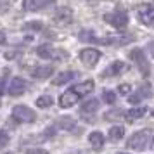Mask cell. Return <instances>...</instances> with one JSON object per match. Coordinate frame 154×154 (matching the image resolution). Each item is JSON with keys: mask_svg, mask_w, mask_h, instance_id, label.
Listing matches in <instances>:
<instances>
[{"mask_svg": "<svg viewBox=\"0 0 154 154\" xmlns=\"http://www.w3.org/2000/svg\"><path fill=\"white\" fill-rule=\"evenodd\" d=\"M152 144H154V142H152Z\"/></svg>", "mask_w": 154, "mask_h": 154, "instance_id": "34", "label": "cell"}, {"mask_svg": "<svg viewBox=\"0 0 154 154\" xmlns=\"http://www.w3.org/2000/svg\"><path fill=\"white\" fill-rule=\"evenodd\" d=\"M24 29H29V31H42L43 24L40 21H29L24 24Z\"/></svg>", "mask_w": 154, "mask_h": 154, "instance_id": "24", "label": "cell"}, {"mask_svg": "<svg viewBox=\"0 0 154 154\" xmlns=\"http://www.w3.org/2000/svg\"><path fill=\"white\" fill-rule=\"evenodd\" d=\"M29 73H31V76L36 78V80H45V78H49V76L54 75V68H52V66H35Z\"/></svg>", "mask_w": 154, "mask_h": 154, "instance_id": "13", "label": "cell"}, {"mask_svg": "<svg viewBox=\"0 0 154 154\" xmlns=\"http://www.w3.org/2000/svg\"><path fill=\"white\" fill-rule=\"evenodd\" d=\"M146 111H147V107H133V109H128V111L125 112V119L128 121V123H132V121H135V119H139V118H142L144 114H146Z\"/></svg>", "mask_w": 154, "mask_h": 154, "instance_id": "15", "label": "cell"}, {"mask_svg": "<svg viewBox=\"0 0 154 154\" xmlns=\"http://www.w3.org/2000/svg\"><path fill=\"white\" fill-rule=\"evenodd\" d=\"M88 142H90V146L95 149V151H100L102 147H104V135L100 132H92L88 135Z\"/></svg>", "mask_w": 154, "mask_h": 154, "instance_id": "17", "label": "cell"}, {"mask_svg": "<svg viewBox=\"0 0 154 154\" xmlns=\"http://www.w3.org/2000/svg\"><path fill=\"white\" fill-rule=\"evenodd\" d=\"M78 100H80V95H78L73 88H69V90H66L63 95L59 97V106L64 107V109H66V107H73Z\"/></svg>", "mask_w": 154, "mask_h": 154, "instance_id": "9", "label": "cell"}, {"mask_svg": "<svg viewBox=\"0 0 154 154\" xmlns=\"http://www.w3.org/2000/svg\"><path fill=\"white\" fill-rule=\"evenodd\" d=\"M7 144H9L7 132H5V130H0V149H2V147H5Z\"/></svg>", "mask_w": 154, "mask_h": 154, "instance_id": "26", "label": "cell"}, {"mask_svg": "<svg viewBox=\"0 0 154 154\" xmlns=\"http://www.w3.org/2000/svg\"><path fill=\"white\" fill-rule=\"evenodd\" d=\"M57 125L61 126V128H64V130H73L76 123H75V119L69 118V116H63V118L57 119Z\"/></svg>", "mask_w": 154, "mask_h": 154, "instance_id": "22", "label": "cell"}, {"mask_svg": "<svg viewBox=\"0 0 154 154\" xmlns=\"http://www.w3.org/2000/svg\"><path fill=\"white\" fill-rule=\"evenodd\" d=\"M100 52H99L97 49H92V47H87V49H83L82 52H80V61L85 64V66H88V68H92V66H95V64L99 63V59H100Z\"/></svg>", "mask_w": 154, "mask_h": 154, "instance_id": "5", "label": "cell"}, {"mask_svg": "<svg viewBox=\"0 0 154 154\" xmlns=\"http://www.w3.org/2000/svg\"><path fill=\"white\" fill-rule=\"evenodd\" d=\"M50 4H54V0H24L23 2V9L29 11V12H35V11L49 7Z\"/></svg>", "mask_w": 154, "mask_h": 154, "instance_id": "10", "label": "cell"}, {"mask_svg": "<svg viewBox=\"0 0 154 154\" xmlns=\"http://www.w3.org/2000/svg\"><path fill=\"white\" fill-rule=\"evenodd\" d=\"M151 94H152V90H151V85H149V83H142L139 87V90L128 97V102H130V104H137V102H140L142 99L151 97Z\"/></svg>", "mask_w": 154, "mask_h": 154, "instance_id": "8", "label": "cell"}, {"mask_svg": "<svg viewBox=\"0 0 154 154\" xmlns=\"http://www.w3.org/2000/svg\"><path fill=\"white\" fill-rule=\"evenodd\" d=\"M130 88H132L130 85H119V92H121V94H128Z\"/></svg>", "mask_w": 154, "mask_h": 154, "instance_id": "29", "label": "cell"}, {"mask_svg": "<svg viewBox=\"0 0 154 154\" xmlns=\"http://www.w3.org/2000/svg\"><path fill=\"white\" fill-rule=\"evenodd\" d=\"M152 118H154V111H152Z\"/></svg>", "mask_w": 154, "mask_h": 154, "instance_id": "33", "label": "cell"}, {"mask_svg": "<svg viewBox=\"0 0 154 154\" xmlns=\"http://www.w3.org/2000/svg\"><path fill=\"white\" fill-rule=\"evenodd\" d=\"M78 38L82 40V42H90V43H99V38L95 35H94V31L92 29H85V31H82L80 35H78Z\"/></svg>", "mask_w": 154, "mask_h": 154, "instance_id": "21", "label": "cell"}, {"mask_svg": "<svg viewBox=\"0 0 154 154\" xmlns=\"http://www.w3.org/2000/svg\"><path fill=\"white\" fill-rule=\"evenodd\" d=\"M73 21V11L68 7H61L56 11V14H54V23L57 24H68V23Z\"/></svg>", "mask_w": 154, "mask_h": 154, "instance_id": "11", "label": "cell"}, {"mask_svg": "<svg viewBox=\"0 0 154 154\" xmlns=\"http://www.w3.org/2000/svg\"><path fill=\"white\" fill-rule=\"evenodd\" d=\"M24 92H26V82L19 76L12 78L11 83H9V94H11V97H19Z\"/></svg>", "mask_w": 154, "mask_h": 154, "instance_id": "7", "label": "cell"}, {"mask_svg": "<svg viewBox=\"0 0 154 154\" xmlns=\"http://www.w3.org/2000/svg\"><path fill=\"white\" fill-rule=\"evenodd\" d=\"M54 102V99L50 97V95H42V97L36 99V106L40 107V109H45V107H50Z\"/></svg>", "mask_w": 154, "mask_h": 154, "instance_id": "23", "label": "cell"}, {"mask_svg": "<svg viewBox=\"0 0 154 154\" xmlns=\"http://www.w3.org/2000/svg\"><path fill=\"white\" fill-rule=\"evenodd\" d=\"M118 154H128V152H118Z\"/></svg>", "mask_w": 154, "mask_h": 154, "instance_id": "32", "label": "cell"}, {"mask_svg": "<svg viewBox=\"0 0 154 154\" xmlns=\"http://www.w3.org/2000/svg\"><path fill=\"white\" fill-rule=\"evenodd\" d=\"M130 59L137 64V68H139V71L142 73V76L147 78L151 75V64H149V61H147V57H146V54H144L142 49H133L132 52H130Z\"/></svg>", "mask_w": 154, "mask_h": 154, "instance_id": "1", "label": "cell"}, {"mask_svg": "<svg viewBox=\"0 0 154 154\" xmlns=\"http://www.w3.org/2000/svg\"><path fill=\"white\" fill-rule=\"evenodd\" d=\"M26 154H49L45 149H28Z\"/></svg>", "mask_w": 154, "mask_h": 154, "instance_id": "27", "label": "cell"}, {"mask_svg": "<svg viewBox=\"0 0 154 154\" xmlns=\"http://www.w3.org/2000/svg\"><path fill=\"white\" fill-rule=\"evenodd\" d=\"M12 118L17 121V123H33L36 119V114L35 111H31L28 106H16L14 109H12Z\"/></svg>", "mask_w": 154, "mask_h": 154, "instance_id": "2", "label": "cell"}, {"mask_svg": "<svg viewBox=\"0 0 154 154\" xmlns=\"http://www.w3.org/2000/svg\"><path fill=\"white\" fill-rule=\"evenodd\" d=\"M147 139H149V133L147 132H135L128 139L126 147L128 149H133V151H142V149L147 147Z\"/></svg>", "mask_w": 154, "mask_h": 154, "instance_id": "4", "label": "cell"}, {"mask_svg": "<svg viewBox=\"0 0 154 154\" xmlns=\"http://www.w3.org/2000/svg\"><path fill=\"white\" fill-rule=\"evenodd\" d=\"M123 135H125V128L121 125H114L109 128V139L112 142H118L119 139H123Z\"/></svg>", "mask_w": 154, "mask_h": 154, "instance_id": "20", "label": "cell"}, {"mask_svg": "<svg viewBox=\"0 0 154 154\" xmlns=\"http://www.w3.org/2000/svg\"><path fill=\"white\" fill-rule=\"evenodd\" d=\"M104 100L107 102V104H114V100H116V94L112 90H104Z\"/></svg>", "mask_w": 154, "mask_h": 154, "instance_id": "25", "label": "cell"}, {"mask_svg": "<svg viewBox=\"0 0 154 154\" xmlns=\"http://www.w3.org/2000/svg\"><path fill=\"white\" fill-rule=\"evenodd\" d=\"M125 69H126V64L123 61H114L104 69L102 76H116V75H121Z\"/></svg>", "mask_w": 154, "mask_h": 154, "instance_id": "12", "label": "cell"}, {"mask_svg": "<svg viewBox=\"0 0 154 154\" xmlns=\"http://www.w3.org/2000/svg\"><path fill=\"white\" fill-rule=\"evenodd\" d=\"M97 109H99L97 99H88V100H85L83 104H82V112L83 114H92V112H95Z\"/></svg>", "mask_w": 154, "mask_h": 154, "instance_id": "19", "label": "cell"}, {"mask_svg": "<svg viewBox=\"0 0 154 154\" xmlns=\"http://www.w3.org/2000/svg\"><path fill=\"white\" fill-rule=\"evenodd\" d=\"M36 54H38V57H42V59H56V61L68 57V52H64V50H61V49H54L49 43L40 45V47L36 49Z\"/></svg>", "mask_w": 154, "mask_h": 154, "instance_id": "3", "label": "cell"}, {"mask_svg": "<svg viewBox=\"0 0 154 154\" xmlns=\"http://www.w3.org/2000/svg\"><path fill=\"white\" fill-rule=\"evenodd\" d=\"M5 90V76H0V95Z\"/></svg>", "mask_w": 154, "mask_h": 154, "instance_id": "28", "label": "cell"}, {"mask_svg": "<svg viewBox=\"0 0 154 154\" xmlns=\"http://www.w3.org/2000/svg\"><path fill=\"white\" fill-rule=\"evenodd\" d=\"M94 80H87V82H83V83H78L73 87V90L76 92L78 95L82 97V95H87V94H90L92 90H94Z\"/></svg>", "mask_w": 154, "mask_h": 154, "instance_id": "16", "label": "cell"}, {"mask_svg": "<svg viewBox=\"0 0 154 154\" xmlns=\"http://www.w3.org/2000/svg\"><path fill=\"white\" fill-rule=\"evenodd\" d=\"M76 76V73H73V71H63V73H59L56 78H54V85H64V83H69L73 78Z\"/></svg>", "mask_w": 154, "mask_h": 154, "instance_id": "18", "label": "cell"}, {"mask_svg": "<svg viewBox=\"0 0 154 154\" xmlns=\"http://www.w3.org/2000/svg\"><path fill=\"white\" fill-rule=\"evenodd\" d=\"M147 50H149V54L154 57V42H151L149 45H147Z\"/></svg>", "mask_w": 154, "mask_h": 154, "instance_id": "30", "label": "cell"}, {"mask_svg": "<svg viewBox=\"0 0 154 154\" xmlns=\"http://www.w3.org/2000/svg\"><path fill=\"white\" fill-rule=\"evenodd\" d=\"M0 43H5V38H4V35H0Z\"/></svg>", "mask_w": 154, "mask_h": 154, "instance_id": "31", "label": "cell"}, {"mask_svg": "<svg viewBox=\"0 0 154 154\" xmlns=\"http://www.w3.org/2000/svg\"><path fill=\"white\" fill-rule=\"evenodd\" d=\"M104 19L109 23V24H112L114 28H118V29H123L126 24H128V14L121 12V11H118V12H111V14H106Z\"/></svg>", "mask_w": 154, "mask_h": 154, "instance_id": "6", "label": "cell"}, {"mask_svg": "<svg viewBox=\"0 0 154 154\" xmlns=\"http://www.w3.org/2000/svg\"><path fill=\"white\" fill-rule=\"evenodd\" d=\"M140 21L147 24V26H151L154 28V7H149V5H144V7H140Z\"/></svg>", "mask_w": 154, "mask_h": 154, "instance_id": "14", "label": "cell"}]
</instances>
